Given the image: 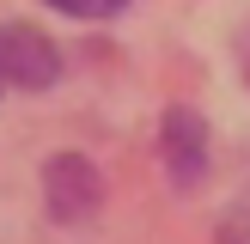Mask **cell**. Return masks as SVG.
<instances>
[{
	"label": "cell",
	"mask_w": 250,
	"mask_h": 244,
	"mask_svg": "<svg viewBox=\"0 0 250 244\" xmlns=\"http://www.w3.org/2000/svg\"><path fill=\"white\" fill-rule=\"evenodd\" d=\"M43 202H49V214H55L61 226L85 220L98 202H104V177H98V165L80 159V153H55L43 165Z\"/></svg>",
	"instance_id": "cell-1"
},
{
	"label": "cell",
	"mask_w": 250,
	"mask_h": 244,
	"mask_svg": "<svg viewBox=\"0 0 250 244\" xmlns=\"http://www.w3.org/2000/svg\"><path fill=\"white\" fill-rule=\"evenodd\" d=\"M55 73H61V55H55V43H49L43 31H31V24H0V80L6 85L43 92V85H55Z\"/></svg>",
	"instance_id": "cell-2"
},
{
	"label": "cell",
	"mask_w": 250,
	"mask_h": 244,
	"mask_svg": "<svg viewBox=\"0 0 250 244\" xmlns=\"http://www.w3.org/2000/svg\"><path fill=\"white\" fill-rule=\"evenodd\" d=\"M159 153H165V171L177 189H195L208 171V122L195 116L189 104L165 110V134H159Z\"/></svg>",
	"instance_id": "cell-3"
},
{
	"label": "cell",
	"mask_w": 250,
	"mask_h": 244,
	"mask_svg": "<svg viewBox=\"0 0 250 244\" xmlns=\"http://www.w3.org/2000/svg\"><path fill=\"white\" fill-rule=\"evenodd\" d=\"M43 6L67 12V19H110V12H122L128 0H43Z\"/></svg>",
	"instance_id": "cell-4"
},
{
	"label": "cell",
	"mask_w": 250,
	"mask_h": 244,
	"mask_svg": "<svg viewBox=\"0 0 250 244\" xmlns=\"http://www.w3.org/2000/svg\"><path fill=\"white\" fill-rule=\"evenodd\" d=\"M244 80H250V61H244Z\"/></svg>",
	"instance_id": "cell-5"
},
{
	"label": "cell",
	"mask_w": 250,
	"mask_h": 244,
	"mask_svg": "<svg viewBox=\"0 0 250 244\" xmlns=\"http://www.w3.org/2000/svg\"><path fill=\"white\" fill-rule=\"evenodd\" d=\"M0 92H6V80H0Z\"/></svg>",
	"instance_id": "cell-6"
}]
</instances>
